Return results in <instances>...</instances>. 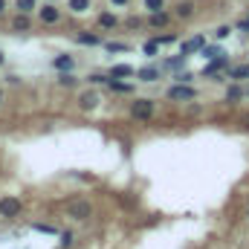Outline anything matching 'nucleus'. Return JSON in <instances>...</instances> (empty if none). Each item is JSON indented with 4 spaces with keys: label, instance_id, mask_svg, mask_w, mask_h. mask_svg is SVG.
I'll use <instances>...</instances> for the list:
<instances>
[{
    "label": "nucleus",
    "instance_id": "obj_1",
    "mask_svg": "<svg viewBox=\"0 0 249 249\" xmlns=\"http://www.w3.org/2000/svg\"><path fill=\"white\" fill-rule=\"evenodd\" d=\"M130 116L139 119V122H148V119L154 116V102H151V99H136V102L130 105Z\"/></svg>",
    "mask_w": 249,
    "mask_h": 249
},
{
    "label": "nucleus",
    "instance_id": "obj_2",
    "mask_svg": "<svg viewBox=\"0 0 249 249\" xmlns=\"http://www.w3.org/2000/svg\"><path fill=\"white\" fill-rule=\"evenodd\" d=\"M67 214L72 220H87L93 214V206H90V200H72V203H67Z\"/></svg>",
    "mask_w": 249,
    "mask_h": 249
},
{
    "label": "nucleus",
    "instance_id": "obj_3",
    "mask_svg": "<svg viewBox=\"0 0 249 249\" xmlns=\"http://www.w3.org/2000/svg\"><path fill=\"white\" fill-rule=\"evenodd\" d=\"M20 214V197H0V217H18Z\"/></svg>",
    "mask_w": 249,
    "mask_h": 249
},
{
    "label": "nucleus",
    "instance_id": "obj_4",
    "mask_svg": "<svg viewBox=\"0 0 249 249\" xmlns=\"http://www.w3.org/2000/svg\"><path fill=\"white\" fill-rule=\"evenodd\" d=\"M194 96H197V93H194V87H188V84H183V81H180V84H174V87L168 90V99H171V102H191Z\"/></svg>",
    "mask_w": 249,
    "mask_h": 249
},
{
    "label": "nucleus",
    "instance_id": "obj_5",
    "mask_svg": "<svg viewBox=\"0 0 249 249\" xmlns=\"http://www.w3.org/2000/svg\"><path fill=\"white\" fill-rule=\"evenodd\" d=\"M78 105H81V110H93V107L99 105V93H93V90L81 93V96H78Z\"/></svg>",
    "mask_w": 249,
    "mask_h": 249
},
{
    "label": "nucleus",
    "instance_id": "obj_6",
    "mask_svg": "<svg viewBox=\"0 0 249 249\" xmlns=\"http://www.w3.org/2000/svg\"><path fill=\"white\" fill-rule=\"evenodd\" d=\"M58 18H61V12H58L53 3L41 9V20H44V23H58Z\"/></svg>",
    "mask_w": 249,
    "mask_h": 249
},
{
    "label": "nucleus",
    "instance_id": "obj_7",
    "mask_svg": "<svg viewBox=\"0 0 249 249\" xmlns=\"http://www.w3.org/2000/svg\"><path fill=\"white\" fill-rule=\"evenodd\" d=\"M226 64H229V58H226V55H217V58H212V64L203 70V75H214V72H220Z\"/></svg>",
    "mask_w": 249,
    "mask_h": 249
},
{
    "label": "nucleus",
    "instance_id": "obj_8",
    "mask_svg": "<svg viewBox=\"0 0 249 249\" xmlns=\"http://www.w3.org/2000/svg\"><path fill=\"white\" fill-rule=\"evenodd\" d=\"M203 44H206V41H203V38L197 35V38H191V41H186V44H183V50H180V53H183V55H191V53L203 50Z\"/></svg>",
    "mask_w": 249,
    "mask_h": 249
},
{
    "label": "nucleus",
    "instance_id": "obj_9",
    "mask_svg": "<svg viewBox=\"0 0 249 249\" xmlns=\"http://www.w3.org/2000/svg\"><path fill=\"white\" fill-rule=\"evenodd\" d=\"M174 15H177V18H183V20H186V18H191V15H194V3H191V0H183V3H177Z\"/></svg>",
    "mask_w": 249,
    "mask_h": 249
},
{
    "label": "nucleus",
    "instance_id": "obj_10",
    "mask_svg": "<svg viewBox=\"0 0 249 249\" xmlns=\"http://www.w3.org/2000/svg\"><path fill=\"white\" fill-rule=\"evenodd\" d=\"M127 75H133V67L130 64H116L110 70V78H127Z\"/></svg>",
    "mask_w": 249,
    "mask_h": 249
},
{
    "label": "nucleus",
    "instance_id": "obj_11",
    "mask_svg": "<svg viewBox=\"0 0 249 249\" xmlns=\"http://www.w3.org/2000/svg\"><path fill=\"white\" fill-rule=\"evenodd\" d=\"M229 78H235V81L249 78V64H238V67H232V70H229Z\"/></svg>",
    "mask_w": 249,
    "mask_h": 249
},
{
    "label": "nucleus",
    "instance_id": "obj_12",
    "mask_svg": "<svg viewBox=\"0 0 249 249\" xmlns=\"http://www.w3.org/2000/svg\"><path fill=\"white\" fill-rule=\"evenodd\" d=\"M136 78H142V81H157V78H160V70H157V67H142V70L136 72Z\"/></svg>",
    "mask_w": 249,
    "mask_h": 249
},
{
    "label": "nucleus",
    "instance_id": "obj_13",
    "mask_svg": "<svg viewBox=\"0 0 249 249\" xmlns=\"http://www.w3.org/2000/svg\"><path fill=\"white\" fill-rule=\"evenodd\" d=\"M12 26H15L18 32H26V29H29V18H26V12H20V15L12 20Z\"/></svg>",
    "mask_w": 249,
    "mask_h": 249
},
{
    "label": "nucleus",
    "instance_id": "obj_14",
    "mask_svg": "<svg viewBox=\"0 0 249 249\" xmlns=\"http://www.w3.org/2000/svg\"><path fill=\"white\" fill-rule=\"evenodd\" d=\"M87 9H90V0H70V12H75V15H81Z\"/></svg>",
    "mask_w": 249,
    "mask_h": 249
},
{
    "label": "nucleus",
    "instance_id": "obj_15",
    "mask_svg": "<svg viewBox=\"0 0 249 249\" xmlns=\"http://www.w3.org/2000/svg\"><path fill=\"white\" fill-rule=\"evenodd\" d=\"M165 23H168L165 12H151V26H165Z\"/></svg>",
    "mask_w": 249,
    "mask_h": 249
},
{
    "label": "nucleus",
    "instance_id": "obj_16",
    "mask_svg": "<svg viewBox=\"0 0 249 249\" xmlns=\"http://www.w3.org/2000/svg\"><path fill=\"white\" fill-rule=\"evenodd\" d=\"M241 96H244V87H241V84H232V87L226 90V99H229V102H238Z\"/></svg>",
    "mask_w": 249,
    "mask_h": 249
},
{
    "label": "nucleus",
    "instance_id": "obj_17",
    "mask_svg": "<svg viewBox=\"0 0 249 249\" xmlns=\"http://www.w3.org/2000/svg\"><path fill=\"white\" fill-rule=\"evenodd\" d=\"M53 64H55V70H70L72 67V55H58Z\"/></svg>",
    "mask_w": 249,
    "mask_h": 249
},
{
    "label": "nucleus",
    "instance_id": "obj_18",
    "mask_svg": "<svg viewBox=\"0 0 249 249\" xmlns=\"http://www.w3.org/2000/svg\"><path fill=\"white\" fill-rule=\"evenodd\" d=\"M99 23H102V26H105V29H110V26H116V23H119V20H116V15H110V12H105V15H102V18H99Z\"/></svg>",
    "mask_w": 249,
    "mask_h": 249
},
{
    "label": "nucleus",
    "instance_id": "obj_19",
    "mask_svg": "<svg viewBox=\"0 0 249 249\" xmlns=\"http://www.w3.org/2000/svg\"><path fill=\"white\" fill-rule=\"evenodd\" d=\"M145 9L148 12H162L165 9V0H145Z\"/></svg>",
    "mask_w": 249,
    "mask_h": 249
},
{
    "label": "nucleus",
    "instance_id": "obj_20",
    "mask_svg": "<svg viewBox=\"0 0 249 249\" xmlns=\"http://www.w3.org/2000/svg\"><path fill=\"white\" fill-rule=\"evenodd\" d=\"M110 90H116V93H130L133 87H130V84H122V81H113V78H110Z\"/></svg>",
    "mask_w": 249,
    "mask_h": 249
},
{
    "label": "nucleus",
    "instance_id": "obj_21",
    "mask_svg": "<svg viewBox=\"0 0 249 249\" xmlns=\"http://www.w3.org/2000/svg\"><path fill=\"white\" fill-rule=\"evenodd\" d=\"M78 44H90V47H93V44H99V35H87V32H81V35H78Z\"/></svg>",
    "mask_w": 249,
    "mask_h": 249
},
{
    "label": "nucleus",
    "instance_id": "obj_22",
    "mask_svg": "<svg viewBox=\"0 0 249 249\" xmlns=\"http://www.w3.org/2000/svg\"><path fill=\"white\" fill-rule=\"evenodd\" d=\"M157 50H160V41H157V38L145 44V55H157Z\"/></svg>",
    "mask_w": 249,
    "mask_h": 249
},
{
    "label": "nucleus",
    "instance_id": "obj_23",
    "mask_svg": "<svg viewBox=\"0 0 249 249\" xmlns=\"http://www.w3.org/2000/svg\"><path fill=\"white\" fill-rule=\"evenodd\" d=\"M18 9H20V12H26V15H29V12H32V9H35V0H18Z\"/></svg>",
    "mask_w": 249,
    "mask_h": 249
},
{
    "label": "nucleus",
    "instance_id": "obj_24",
    "mask_svg": "<svg viewBox=\"0 0 249 249\" xmlns=\"http://www.w3.org/2000/svg\"><path fill=\"white\" fill-rule=\"evenodd\" d=\"M203 55H206V58H217V55H223V53H220L217 47H206V50H203Z\"/></svg>",
    "mask_w": 249,
    "mask_h": 249
},
{
    "label": "nucleus",
    "instance_id": "obj_25",
    "mask_svg": "<svg viewBox=\"0 0 249 249\" xmlns=\"http://www.w3.org/2000/svg\"><path fill=\"white\" fill-rule=\"evenodd\" d=\"M229 32H232L229 26H220V29L214 32V38H217V41H223V38H229Z\"/></svg>",
    "mask_w": 249,
    "mask_h": 249
},
{
    "label": "nucleus",
    "instance_id": "obj_26",
    "mask_svg": "<svg viewBox=\"0 0 249 249\" xmlns=\"http://www.w3.org/2000/svg\"><path fill=\"white\" fill-rule=\"evenodd\" d=\"M61 247H64V249L72 247V232H64V235H61Z\"/></svg>",
    "mask_w": 249,
    "mask_h": 249
},
{
    "label": "nucleus",
    "instance_id": "obj_27",
    "mask_svg": "<svg viewBox=\"0 0 249 249\" xmlns=\"http://www.w3.org/2000/svg\"><path fill=\"white\" fill-rule=\"evenodd\" d=\"M107 50H110V53H124L127 44H107Z\"/></svg>",
    "mask_w": 249,
    "mask_h": 249
},
{
    "label": "nucleus",
    "instance_id": "obj_28",
    "mask_svg": "<svg viewBox=\"0 0 249 249\" xmlns=\"http://www.w3.org/2000/svg\"><path fill=\"white\" fill-rule=\"evenodd\" d=\"M58 81H61L64 87H72V84H75V78H72V75H67V72H64L61 78H58Z\"/></svg>",
    "mask_w": 249,
    "mask_h": 249
},
{
    "label": "nucleus",
    "instance_id": "obj_29",
    "mask_svg": "<svg viewBox=\"0 0 249 249\" xmlns=\"http://www.w3.org/2000/svg\"><path fill=\"white\" fill-rule=\"evenodd\" d=\"M157 41H160V44H174V41H177V35H162V38H157Z\"/></svg>",
    "mask_w": 249,
    "mask_h": 249
},
{
    "label": "nucleus",
    "instance_id": "obj_30",
    "mask_svg": "<svg viewBox=\"0 0 249 249\" xmlns=\"http://www.w3.org/2000/svg\"><path fill=\"white\" fill-rule=\"evenodd\" d=\"M35 229H38V232H55V229H53V226H47V223H35Z\"/></svg>",
    "mask_w": 249,
    "mask_h": 249
},
{
    "label": "nucleus",
    "instance_id": "obj_31",
    "mask_svg": "<svg viewBox=\"0 0 249 249\" xmlns=\"http://www.w3.org/2000/svg\"><path fill=\"white\" fill-rule=\"evenodd\" d=\"M177 81H183V84H186V81H191V72H180V75H177Z\"/></svg>",
    "mask_w": 249,
    "mask_h": 249
},
{
    "label": "nucleus",
    "instance_id": "obj_32",
    "mask_svg": "<svg viewBox=\"0 0 249 249\" xmlns=\"http://www.w3.org/2000/svg\"><path fill=\"white\" fill-rule=\"evenodd\" d=\"M238 29H247V32H249V18H247V20H241V23H238Z\"/></svg>",
    "mask_w": 249,
    "mask_h": 249
},
{
    "label": "nucleus",
    "instance_id": "obj_33",
    "mask_svg": "<svg viewBox=\"0 0 249 249\" xmlns=\"http://www.w3.org/2000/svg\"><path fill=\"white\" fill-rule=\"evenodd\" d=\"M110 3H116V6H124V3H127V0H110Z\"/></svg>",
    "mask_w": 249,
    "mask_h": 249
},
{
    "label": "nucleus",
    "instance_id": "obj_34",
    "mask_svg": "<svg viewBox=\"0 0 249 249\" xmlns=\"http://www.w3.org/2000/svg\"><path fill=\"white\" fill-rule=\"evenodd\" d=\"M3 9H6V0H0V12H3Z\"/></svg>",
    "mask_w": 249,
    "mask_h": 249
},
{
    "label": "nucleus",
    "instance_id": "obj_35",
    "mask_svg": "<svg viewBox=\"0 0 249 249\" xmlns=\"http://www.w3.org/2000/svg\"><path fill=\"white\" fill-rule=\"evenodd\" d=\"M0 102H3V90H0Z\"/></svg>",
    "mask_w": 249,
    "mask_h": 249
},
{
    "label": "nucleus",
    "instance_id": "obj_36",
    "mask_svg": "<svg viewBox=\"0 0 249 249\" xmlns=\"http://www.w3.org/2000/svg\"><path fill=\"white\" fill-rule=\"evenodd\" d=\"M0 64H3V53H0Z\"/></svg>",
    "mask_w": 249,
    "mask_h": 249
},
{
    "label": "nucleus",
    "instance_id": "obj_37",
    "mask_svg": "<svg viewBox=\"0 0 249 249\" xmlns=\"http://www.w3.org/2000/svg\"><path fill=\"white\" fill-rule=\"evenodd\" d=\"M247 124H249V116H247Z\"/></svg>",
    "mask_w": 249,
    "mask_h": 249
},
{
    "label": "nucleus",
    "instance_id": "obj_38",
    "mask_svg": "<svg viewBox=\"0 0 249 249\" xmlns=\"http://www.w3.org/2000/svg\"><path fill=\"white\" fill-rule=\"evenodd\" d=\"M247 214H249V209H247Z\"/></svg>",
    "mask_w": 249,
    "mask_h": 249
},
{
    "label": "nucleus",
    "instance_id": "obj_39",
    "mask_svg": "<svg viewBox=\"0 0 249 249\" xmlns=\"http://www.w3.org/2000/svg\"><path fill=\"white\" fill-rule=\"evenodd\" d=\"M247 93H249V90H247Z\"/></svg>",
    "mask_w": 249,
    "mask_h": 249
}]
</instances>
